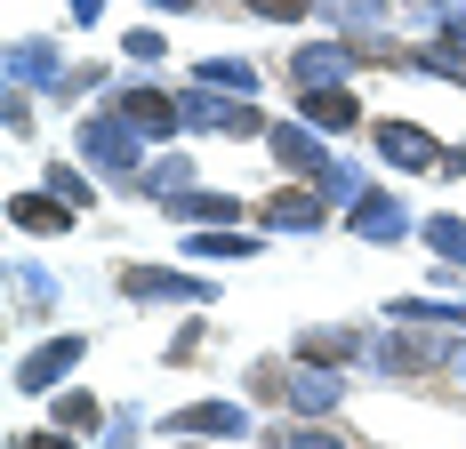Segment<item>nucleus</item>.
Segmentation results:
<instances>
[{
  "mask_svg": "<svg viewBox=\"0 0 466 449\" xmlns=\"http://www.w3.org/2000/svg\"><path fill=\"white\" fill-rule=\"evenodd\" d=\"M81 153H89L105 177H129V169H137V129H129V121L105 105L96 121H81Z\"/></svg>",
  "mask_w": 466,
  "mask_h": 449,
  "instance_id": "nucleus-1",
  "label": "nucleus"
},
{
  "mask_svg": "<svg viewBox=\"0 0 466 449\" xmlns=\"http://www.w3.org/2000/svg\"><path fill=\"white\" fill-rule=\"evenodd\" d=\"M113 113H121L137 136H177L186 129V96H169V89H121Z\"/></svg>",
  "mask_w": 466,
  "mask_h": 449,
  "instance_id": "nucleus-2",
  "label": "nucleus"
},
{
  "mask_svg": "<svg viewBox=\"0 0 466 449\" xmlns=\"http://www.w3.org/2000/svg\"><path fill=\"white\" fill-rule=\"evenodd\" d=\"M81 354H89L81 337H48V345H33V354L16 361V394H56V377H73Z\"/></svg>",
  "mask_w": 466,
  "mask_h": 449,
  "instance_id": "nucleus-3",
  "label": "nucleus"
},
{
  "mask_svg": "<svg viewBox=\"0 0 466 449\" xmlns=\"http://www.w3.org/2000/svg\"><path fill=\"white\" fill-rule=\"evenodd\" d=\"M370 145H378V161H394V169H434L442 161V145L419 121H370Z\"/></svg>",
  "mask_w": 466,
  "mask_h": 449,
  "instance_id": "nucleus-4",
  "label": "nucleus"
},
{
  "mask_svg": "<svg viewBox=\"0 0 466 449\" xmlns=\"http://www.w3.org/2000/svg\"><path fill=\"white\" fill-rule=\"evenodd\" d=\"M266 145H274V161L289 169V177H314V185L338 177V169H329V153H322L306 129H298V121H274V129H266Z\"/></svg>",
  "mask_w": 466,
  "mask_h": 449,
  "instance_id": "nucleus-5",
  "label": "nucleus"
},
{
  "mask_svg": "<svg viewBox=\"0 0 466 449\" xmlns=\"http://www.w3.org/2000/svg\"><path fill=\"white\" fill-rule=\"evenodd\" d=\"M354 56H362V48H346V41L298 48V56H289V81H298V89H338V81L354 73Z\"/></svg>",
  "mask_w": 466,
  "mask_h": 449,
  "instance_id": "nucleus-6",
  "label": "nucleus"
},
{
  "mask_svg": "<svg viewBox=\"0 0 466 449\" xmlns=\"http://www.w3.org/2000/svg\"><path fill=\"white\" fill-rule=\"evenodd\" d=\"M338 402H346V377H338L329 361H306V369L289 377V409H298V417H329Z\"/></svg>",
  "mask_w": 466,
  "mask_h": 449,
  "instance_id": "nucleus-7",
  "label": "nucleus"
},
{
  "mask_svg": "<svg viewBox=\"0 0 466 449\" xmlns=\"http://www.w3.org/2000/svg\"><path fill=\"white\" fill-rule=\"evenodd\" d=\"M266 224H274V233H322V224H329V201L314 193V185H289V193L266 201Z\"/></svg>",
  "mask_w": 466,
  "mask_h": 449,
  "instance_id": "nucleus-8",
  "label": "nucleus"
},
{
  "mask_svg": "<svg viewBox=\"0 0 466 449\" xmlns=\"http://www.w3.org/2000/svg\"><path fill=\"white\" fill-rule=\"evenodd\" d=\"M121 297H137V305H153V297H209V281H186V273H161V265H129L121 273Z\"/></svg>",
  "mask_w": 466,
  "mask_h": 449,
  "instance_id": "nucleus-9",
  "label": "nucleus"
},
{
  "mask_svg": "<svg viewBox=\"0 0 466 449\" xmlns=\"http://www.w3.org/2000/svg\"><path fill=\"white\" fill-rule=\"evenodd\" d=\"M177 434H218V442H233V434H249V409H233V402H193L169 417Z\"/></svg>",
  "mask_w": 466,
  "mask_h": 449,
  "instance_id": "nucleus-10",
  "label": "nucleus"
},
{
  "mask_svg": "<svg viewBox=\"0 0 466 449\" xmlns=\"http://www.w3.org/2000/svg\"><path fill=\"white\" fill-rule=\"evenodd\" d=\"M8 217H16V233H65L81 209H73V201H48V193H16Z\"/></svg>",
  "mask_w": 466,
  "mask_h": 449,
  "instance_id": "nucleus-11",
  "label": "nucleus"
},
{
  "mask_svg": "<svg viewBox=\"0 0 466 449\" xmlns=\"http://www.w3.org/2000/svg\"><path fill=\"white\" fill-rule=\"evenodd\" d=\"M298 105H306L314 129H354V121H362V105H354L346 89H298Z\"/></svg>",
  "mask_w": 466,
  "mask_h": 449,
  "instance_id": "nucleus-12",
  "label": "nucleus"
},
{
  "mask_svg": "<svg viewBox=\"0 0 466 449\" xmlns=\"http://www.w3.org/2000/svg\"><path fill=\"white\" fill-rule=\"evenodd\" d=\"M370 354H378V369H394V377H426V369H442V354H426L419 337H378Z\"/></svg>",
  "mask_w": 466,
  "mask_h": 449,
  "instance_id": "nucleus-13",
  "label": "nucleus"
},
{
  "mask_svg": "<svg viewBox=\"0 0 466 449\" xmlns=\"http://www.w3.org/2000/svg\"><path fill=\"white\" fill-rule=\"evenodd\" d=\"M169 217H193V224H233L241 201L233 193H169Z\"/></svg>",
  "mask_w": 466,
  "mask_h": 449,
  "instance_id": "nucleus-14",
  "label": "nucleus"
},
{
  "mask_svg": "<svg viewBox=\"0 0 466 449\" xmlns=\"http://www.w3.org/2000/svg\"><path fill=\"white\" fill-rule=\"evenodd\" d=\"M402 209H394V201H386V193H370V201H362V209H354V233H362V241H394V233H402Z\"/></svg>",
  "mask_w": 466,
  "mask_h": 449,
  "instance_id": "nucleus-15",
  "label": "nucleus"
},
{
  "mask_svg": "<svg viewBox=\"0 0 466 449\" xmlns=\"http://www.w3.org/2000/svg\"><path fill=\"white\" fill-rule=\"evenodd\" d=\"M426 249L442 265H466V217H426Z\"/></svg>",
  "mask_w": 466,
  "mask_h": 449,
  "instance_id": "nucleus-16",
  "label": "nucleus"
},
{
  "mask_svg": "<svg viewBox=\"0 0 466 449\" xmlns=\"http://www.w3.org/2000/svg\"><path fill=\"white\" fill-rule=\"evenodd\" d=\"M346 354H354V337H346V329H306V337H298V361H329V369H338Z\"/></svg>",
  "mask_w": 466,
  "mask_h": 449,
  "instance_id": "nucleus-17",
  "label": "nucleus"
},
{
  "mask_svg": "<svg viewBox=\"0 0 466 449\" xmlns=\"http://www.w3.org/2000/svg\"><path fill=\"white\" fill-rule=\"evenodd\" d=\"M274 449H354V442H338L329 425H314V417H306V425H281Z\"/></svg>",
  "mask_w": 466,
  "mask_h": 449,
  "instance_id": "nucleus-18",
  "label": "nucleus"
},
{
  "mask_svg": "<svg viewBox=\"0 0 466 449\" xmlns=\"http://www.w3.org/2000/svg\"><path fill=\"white\" fill-rule=\"evenodd\" d=\"M201 81H209V89H258V73H249L241 56H209V65H201Z\"/></svg>",
  "mask_w": 466,
  "mask_h": 449,
  "instance_id": "nucleus-19",
  "label": "nucleus"
},
{
  "mask_svg": "<svg viewBox=\"0 0 466 449\" xmlns=\"http://www.w3.org/2000/svg\"><path fill=\"white\" fill-rule=\"evenodd\" d=\"M193 257H258V241H241V233H201V241H186Z\"/></svg>",
  "mask_w": 466,
  "mask_h": 449,
  "instance_id": "nucleus-20",
  "label": "nucleus"
},
{
  "mask_svg": "<svg viewBox=\"0 0 466 449\" xmlns=\"http://www.w3.org/2000/svg\"><path fill=\"white\" fill-rule=\"evenodd\" d=\"M249 16H266V25H298V16H314V0H241Z\"/></svg>",
  "mask_w": 466,
  "mask_h": 449,
  "instance_id": "nucleus-21",
  "label": "nucleus"
},
{
  "mask_svg": "<svg viewBox=\"0 0 466 449\" xmlns=\"http://www.w3.org/2000/svg\"><path fill=\"white\" fill-rule=\"evenodd\" d=\"M394 321H459L466 329V305H419V297H402V305H386Z\"/></svg>",
  "mask_w": 466,
  "mask_h": 449,
  "instance_id": "nucleus-22",
  "label": "nucleus"
},
{
  "mask_svg": "<svg viewBox=\"0 0 466 449\" xmlns=\"http://www.w3.org/2000/svg\"><path fill=\"white\" fill-rule=\"evenodd\" d=\"M314 8L338 16V25H378V8H386V0H314Z\"/></svg>",
  "mask_w": 466,
  "mask_h": 449,
  "instance_id": "nucleus-23",
  "label": "nucleus"
},
{
  "mask_svg": "<svg viewBox=\"0 0 466 449\" xmlns=\"http://www.w3.org/2000/svg\"><path fill=\"white\" fill-rule=\"evenodd\" d=\"M48 193H56V201H73V209H89V201H96L89 185H81V169H48Z\"/></svg>",
  "mask_w": 466,
  "mask_h": 449,
  "instance_id": "nucleus-24",
  "label": "nucleus"
},
{
  "mask_svg": "<svg viewBox=\"0 0 466 449\" xmlns=\"http://www.w3.org/2000/svg\"><path fill=\"white\" fill-rule=\"evenodd\" d=\"M56 425H73V434H89V425H96V402H89V394H65V402H56Z\"/></svg>",
  "mask_w": 466,
  "mask_h": 449,
  "instance_id": "nucleus-25",
  "label": "nucleus"
},
{
  "mask_svg": "<svg viewBox=\"0 0 466 449\" xmlns=\"http://www.w3.org/2000/svg\"><path fill=\"white\" fill-rule=\"evenodd\" d=\"M193 354H201V321H186V329L169 337V361H193Z\"/></svg>",
  "mask_w": 466,
  "mask_h": 449,
  "instance_id": "nucleus-26",
  "label": "nucleus"
},
{
  "mask_svg": "<svg viewBox=\"0 0 466 449\" xmlns=\"http://www.w3.org/2000/svg\"><path fill=\"white\" fill-rule=\"evenodd\" d=\"M16 449H73V442H65V434H25Z\"/></svg>",
  "mask_w": 466,
  "mask_h": 449,
  "instance_id": "nucleus-27",
  "label": "nucleus"
},
{
  "mask_svg": "<svg viewBox=\"0 0 466 449\" xmlns=\"http://www.w3.org/2000/svg\"><path fill=\"white\" fill-rule=\"evenodd\" d=\"M442 33H451V41H466V8H451V16H442Z\"/></svg>",
  "mask_w": 466,
  "mask_h": 449,
  "instance_id": "nucleus-28",
  "label": "nucleus"
},
{
  "mask_svg": "<svg viewBox=\"0 0 466 449\" xmlns=\"http://www.w3.org/2000/svg\"><path fill=\"white\" fill-rule=\"evenodd\" d=\"M153 8H169V16H193V8H201V0H153Z\"/></svg>",
  "mask_w": 466,
  "mask_h": 449,
  "instance_id": "nucleus-29",
  "label": "nucleus"
},
{
  "mask_svg": "<svg viewBox=\"0 0 466 449\" xmlns=\"http://www.w3.org/2000/svg\"><path fill=\"white\" fill-rule=\"evenodd\" d=\"M96 8H105V0H73V16H81V25H89V16H96Z\"/></svg>",
  "mask_w": 466,
  "mask_h": 449,
  "instance_id": "nucleus-30",
  "label": "nucleus"
},
{
  "mask_svg": "<svg viewBox=\"0 0 466 449\" xmlns=\"http://www.w3.org/2000/svg\"><path fill=\"white\" fill-rule=\"evenodd\" d=\"M442 169H466V145H459V153H442Z\"/></svg>",
  "mask_w": 466,
  "mask_h": 449,
  "instance_id": "nucleus-31",
  "label": "nucleus"
},
{
  "mask_svg": "<svg viewBox=\"0 0 466 449\" xmlns=\"http://www.w3.org/2000/svg\"><path fill=\"white\" fill-rule=\"evenodd\" d=\"M386 8H394V0H386Z\"/></svg>",
  "mask_w": 466,
  "mask_h": 449,
  "instance_id": "nucleus-32",
  "label": "nucleus"
}]
</instances>
